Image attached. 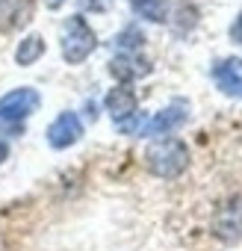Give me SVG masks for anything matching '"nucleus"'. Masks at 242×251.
<instances>
[{
    "mask_svg": "<svg viewBox=\"0 0 242 251\" xmlns=\"http://www.w3.org/2000/svg\"><path fill=\"white\" fill-rule=\"evenodd\" d=\"M145 166L151 175H157L163 180H174L189 166V148L180 139H157L145 151Z\"/></svg>",
    "mask_w": 242,
    "mask_h": 251,
    "instance_id": "obj_1",
    "label": "nucleus"
},
{
    "mask_svg": "<svg viewBox=\"0 0 242 251\" xmlns=\"http://www.w3.org/2000/svg\"><path fill=\"white\" fill-rule=\"evenodd\" d=\"M59 48H62V59L68 65H80L95 53L97 36L83 15H68L62 24V45Z\"/></svg>",
    "mask_w": 242,
    "mask_h": 251,
    "instance_id": "obj_2",
    "label": "nucleus"
},
{
    "mask_svg": "<svg viewBox=\"0 0 242 251\" xmlns=\"http://www.w3.org/2000/svg\"><path fill=\"white\" fill-rule=\"evenodd\" d=\"M39 106H42V95L33 86H18L6 95H0V124L18 127V124L27 121Z\"/></svg>",
    "mask_w": 242,
    "mask_h": 251,
    "instance_id": "obj_3",
    "label": "nucleus"
},
{
    "mask_svg": "<svg viewBox=\"0 0 242 251\" xmlns=\"http://www.w3.org/2000/svg\"><path fill=\"white\" fill-rule=\"evenodd\" d=\"M213 233L224 245L242 242V195L224 198L213 213Z\"/></svg>",
    "mask_w": 242,
    "mask_h": 251,
    "instance_id": "obj_4",
    "label": "nucleus"
},
{
    "mask_svg": "<svg viewBox=\"0 0 242 251\" xmlns=\"http://www.w3.org/2000/svg\"><path fill=\"white\" fill-rule=\"evenodd\" d=\"M186 118H189V103H186V100H171L166 109L154 112V118H148V121L142 124L139 136H148V139H154V136H169V133H174L177 127H183Z\"/></svg>",
    "mask_w": 242,
    "mask_h": 251,
    "instance_id": "obj_5",
    "label": "nucleus"
},
{
    "mask_svg": "<svg viewBox=\"0 0 242 251\" xmlns=\"http://www.w3.org/2000/svg\"><path fill=\"white\" fill-rule=\"evenodd\" d=\"M45 136H48V145L53 151H65V148H71V145H77L83 139V121H80L77 112L65 109V112H59L50 121V127H48Z\"/></svg>",
    "mask_w": 242,
    "mask_h": 251,
    "instance_id": "obj_6",
    "label": "nucleus"
},
{
    "mask_svg": "<svg viewBox=\"0 0 242 251\" xmlns=\"http://www.w3.org/2000/svg\"><path fill=\"white\" fill-rule=\"evenodd\" d=\"M151 59L139 56V50H121L118 56H112L109 62V74L118 80V83H133L139 77H148L151 74Z\"/></svg>",
    "mask_w": 242,
    "mask_h": 251,
    "instance_id": "obj_7",
    "label": "nucleus"
},
{
    "mask_svg": "<svg viewBox=\"0 0 242 251\" xmlns=\"http://www.w3.org/2000/svg\"><path fill=\"white\" fill-rule=\"evenodd\" d=\"M213 83L218 92H224L227 98H239L242 100V59L239 56H224L213 65Z\"/></svg>",
    "mask_w": 242,
    "mask_h": 251,
    "instance_id": "obj_8",
    "label": "nucleus"
},
{
    "mask_svg": "<svg viewBox=\"0 0 242 251\" xmlns=\"http://www.w3.org/2000/svg\"><path fill=\"white\" fill-rule=\"evenodd\" d=\"M36 0H0V33H18L33 21Z\"/></svg>",
    "mask_w": 242,
    "mask_h": 251,
    "instance_id": "obj_9",
    "label": "nucleus"
},
{
    "mask_svg": "<svg viewBox=\"0 0 242 251\" xmlns=\"http://www.w3.org/2000/svg\"><path fill=\"white\" fill-rule=\"evenodd\" d=\"M103 106H106V112L112 115V121H115V124L127 121L130 115H136V112H139L136 92H133V89H127V83L112 86V89L106 92V98H103Z\"/></svg>",
    "mask_w": 242,
    "mask_h": 251,
    "instance_id": "obj_10",
    "label": "nucleus"
},
{
    "mask_svg": "<svg viewBox=\"0 0 242 251\" xmlns=\"http://www.w3.org/2000/svg\"><path fill=\"white\" fill-rule=\"evenodd\" d=\"M45 50H48L45 39H42L39 33H30V36H24V39L18 42V48H15V62H18L21 68H30V65H36V62L45 56Z\"/></svg>",
    "mask_w": 242,
    "mask_h": 251,
    "instance_id": "obj_11",
    "label": "nucleus"
},
{
    "mask_svg": "<svg viewBox=\"0 0 242 251\" xmlns=\"http://www.w3.org/2000/svg\"><path fill=\"white\" fill-rule=\"evenodd\" d=\"M133 15L151 21V24H163L169 21V0H127Z\"/></svg>",
    "mask_w": 242,
    "mask_h": 251,
    "instance_id": "obj_12",
    "label": "nucleus"
},
{
    "mask_svg": "<svg viewBox=\"0 0 242 251\" xmlns=\"http://www.w3.org/2000/svg\"><path fill=\"white\" fill-rule=\"evenodd\" d=\"M142 45H145V33H142L136 24L124 27V30L115 36V48H118V50H139Z\"/></svg>",
    "mask_w": 242,
    "mask_h": 251,
    "instance_id": "obj_13",
    "label": "nucleus"
},
{
    "mask_svg": "<svg viewBox=\"0 0 242 251\" xmlns=\"http://www.w3.org/2000/svg\"><path fill=\"white\" fill-rule=\"evenodd\" d=\"M230 39H233L236 45H242V9H239V15H236V21L230 24Z\"/></svg>",
    "mask_w": 242,
    "mask_h": 251,
    "instance_id": "obj_14",
    "label": "nucleus"
},
{
    "mask_svg": "<svg viewBox=\"0 0 242 251\" xmlns=\"http://www.w3.org/2000/svg\"><path fill=\"white\" fill-rule=\"evenodd\" d=\"M6 160H9V142L0 139V163H6Z\"/></svg>",
    "mask_w": 242,
    "mask_h": 251,
    "instance_id": "obj_15",
    "label": "nucleus"
},
{
    "mask_svg": "<svg viewBox=\"0 0 242 251\" xmlns=\"http://www.w3.org/2000/svg\"><path fill=\"white\" fill-rule=\"evenodd\" d=\"M83 6H86V9H95V12H100V9H103V0H83Z\"/></svg>",
    "mask_w": 242,
    "mask_h": 251,
    "instance_id": "obj_16",
    "label": "nucleus"
},
{
    "mask_svg": "<svg viewBox=\"0 0 242 251\" xmlns=\"http://www.w3.org/2000/svg\"><path fill=\"white\" fill-rule=\"evenodd\" d=\"M45 3H48V9H59V6L65 3V0H45Z\"/></svg>",
    "mask_w": 242,
    "mask_h": 251,
    "instance_id": "obj_17",
    "label": "nucleus"
}]
</instances>
